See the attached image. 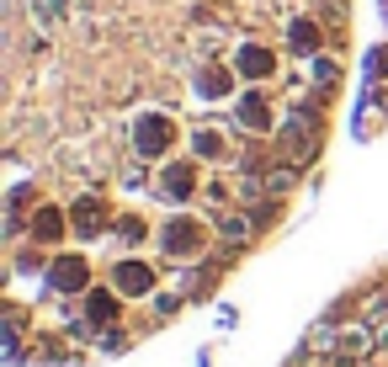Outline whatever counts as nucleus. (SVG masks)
Masks as SVG:
<instances>
[{
    "instance_id": "obj_2",
    "label": "nucleus",
    "mask_w": 388,
    "mask_h": 367,
    "mask_svg": "<svg viewBox=\"0 0 388 367\" xmlns=\"http://www.w3.org/2000/svg\"><path fill=\"white\" fill-rule=\"evenodd\" d=\"M239 70H245V75H271V53H266V48H245V53H239Z\"/></svg>"
},
{
    "instance_id": "obj_1",
    "label": "nucleus",
    "mask_w": 388,
    "mask_h": 367,
    "mask_svg": "<svg viewBox=\"0 0 388 367\" xmlns=\"http://www.w3.org/2000/svg\"><path fill=\"white\" fill-rule=\"evenodd\" d=\"M165 144H171V122H165V117H144L139 122V149L144 154H160Z\"/></svg>"
},
{
    "instance_id": "obj_3",
    "label": "nucleus",
    "mask_w": 388,
    "mask_h": 367,
    "mask_svg": "<svg viewBox=\"0 0 388 367\" xmlns=\"http://www.w3.org/2000/svg\"><path fill=\"white\" fill-rule=\"evenodd\" d=\"M75 229L96 235V229H102V203H80V208H75Z\"/></svg>"
},
{
    "instance_id": "obj_6",
    "label": "nucleus",
    "mask_w": 388,
    "mask_h": 367,
    "mask_svg": "<svg viewBox=\"0 0 388 367\" xmlns=\"http://www.w3.org/2000/svg\"><path fill=\"white\" fill-rule=\"evenodd\" d=\"M38 235H59V218H53V208H48V213L38 218Z\"/></svg>"
},
{
    "instance_id": "obj_5",
    "label": "nucleus",
    "mask_w": 388,
    "mask_h": 367,
    "mask_svg": "<svg viewBox=\"0 0 388 367\" xmlns=\"http://www.w3.org/2000/svg\"><path fill=\"white\" fill-rule=\"evenodd\" d=\"M53 282H59V287H80V282H85V266H80V261H59Z\"/></svg>"
},
{
    "instance_id": "obj_4",
    "label": "nucleus",
    "mask_w": 388,
    "mask_h": 367,
    "mask_svg": "<svg viewBox=\"0 0 388 367\" xmlns=\"http://www.w3.org/2000/svg\"><path fill=\"white\" fill-rule=\"evenodd\" d=\"M117 287H128V293H144V287H149V272L133 261V266H123V272H117Z\"/></svg>"
},
{
    "instance_id": "obj_7",
    "label": "nucleus",
    "mask_w": 388,
    "mask_h": 367,
    "mask_svg": "<svg viewBox=\"0 0 388 367\" xmlns=\"http://www.w3.org/2000/svg\"><path fill=\"white\" fill-rule=\"evenodd\" d=\"M293 43L298 48H314V27H293Z\"/></svg>"
}]
</instances>
